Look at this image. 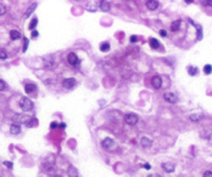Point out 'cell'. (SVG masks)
<instances>
[{"instance_id": "cell-1", "label": "cell", "mask_w": 212, "mask_h": 177, "mask_svg": "<svg viewBox=\"0 0 212 177\" xmlns=\"http://www.w3.org/2000/svg\"><path fill=\"white\" fill-rule=\"evenodd\" d=\"M11 120H13V122H15V124H19L20 126V124H25V123H26V126H27L28 122L31 120V118H30V116H28V115L16 114L14 117L11 118Z\"/></svg>"}, {"instance_id": "cell-2", "label": "cell", "mask_w": 212, "mask_h": 177, "mask_svg": "<svg viewBox=\"0 0 212 177\" xmlns=\"http://www.w3.org/2000/svg\"><path fill=\"white\" fill-rule=\"evenodd\" d=\"M20 107H21V109H22L23 111L28 112V111H30V110H32L33 103L30 101L29 98H21V101H20Z\"/></svg>"}, {"instance_id": "cell-3", "label": "cell", "mask_w": 212, "mask_h": 177, "mask_svg": "<svg viewBox=\"0 0 212 177\" xmlns=\"http://www.w3.org/2000/svg\"><path fill=\"white\" fill-rule=\"evenodd\" d=\"M124 119H125V122L127 123V124H129V126H135V124L138 122L139 118H138V116H137L136 114L129 113V114L125 115Z\"/></svg>"}, {"instance_id": "cell-4", "label": "cell", "mask_w": 212, "mask_h": 177, "mask_svg": "<svg viewBox=\"0 0 212 177\" xmlns=\"http://www.w3.org/2000/svg\"><path fill=\"white\" fill-rule=\"evenodd\" d=\"M163 98H165V101L166 102L171 103V104H175L178 102V96L172 92H166L163 94Z\"/></svg>"}, {"instance_id": "cell-5", "label": "cell", "mask_w": 212, "mask_h": 177, "mask_svg": "<svg viewBox=\"0 0 212 177\" xmlns=\"http://www.w3.org/2000/svg\"><path fill=\"white\" fill-rule=\"evenodd\" d=\"M151 83H152V86L155 89H159L161 87V84H163V80L159 76H153L152 79H151Z\"/></svg>"}, {"instance_id": "cell-6", "label": "cell", "mask_w": 212, "mask_h": 177, "mask_svg": "<svg viewBox=\"0 0 212 177\" xmlns=\"http://www.w3.org/2000/svg\"><path fill=\"white\" fill-rule=\"evenodd\" d=\"M76 85V79L73 78H68V79L63 80V87L66 89H71Z\"/></svg>"}, {"instance_id": "cell-7", "label": "cell", "mask_w": 212, "mask_h": 177, "mask_svg": "<svg viewBox=\"0 0 212 177\" xmlns=\"http://www.w3.org/2000/svg\"><path fill=\"white\" fill-rule=\"evenodd\" d=\"M67 61L71 65H77V63L79 62V58L75 53H69L67 56Z\"/></svg>"}, {"instance_id": "cell-8", "label": "cell", "mask_w": 212, "mask_h": 177, "mask_svg": "<svg viewBox=\"0 0 212 177\" xmlns=\"http://www.w3.org/2000/svg\"><path fill=\"white\" fill-rule=\"evenodd\" d=\"M161 168L165 172L167 173H172L175 170V166L171 163H163L161 164Z\"/></svg>"}, {"instance_id": "cell-9", "label": "cell", "mask_w": 212, "mask_h": 177, "mask_svg": "<svg viewBox=\"0 0 212 177\" xmlns=\"http://www.w3.org/2000/svg\"><path fill=\"white\" fill-rule=\"evenodd\" d=\"M67 175L68 177H79V172L73 166H69L67 169Z\"/></svg>"}, {"instance_id": "cell-10", "label": "cell", "mask_w": 212, "mask_h": 177, "mask_svg": "<svg viewBox=\"0 0 212 177\" xmlns=\"http://www.w3.org/2000/svg\"><path fill=\"white\" fill-rule=\"evenodd\" d=\"M146 5L150 11H154L158 7L159 3H158V1H155V0H149V1H147Z\"/></svg>"}, {"instance_id": "cell-11", "label": "cell", "mask_w": 212, "mask_h": 177, "mask_svg": "<svg viewBox=\"0 0 212 177\" xmlns=\"http://www.w3.org/2000/svg\"><path fill=\"white\" fill-rule=\"evenodd\" d=\"M101 145H103V148L108 149V148H111L114 146V141L112 139H110V138H106V139L101 142Z\"/></svg>"}, {"instance_id": "cell-12", "label": "cell", "mask_w": 212, "mask_h": 177, "mask_svg": "<svg viewBox=\"0 0 212 177\" xmlns=\"http://www.w3.org/2000/svg\"><path fill=\"white\" fill-rule=\"evenodd\" d=\"M9 36H11V39L17 41V39H19L21 37V33L18 30H11V32H9Z\"/></svg>"}, {"instance_id": "cell-13", "label": "cell", "mask_w": 212, "mask_h": 177, "mask_svg": "<svg viewBox=\"0 0 212 177\" xmlns=\"http://www.w3.org/2000/svg\"><path fill=\"white\" fill-rule=\"evenodd\" d=\"M151 144H152L151 140L148 139V138H146V137H144V138H142V139H141V145L143 146V147L148 148V147H150V146H151Z\"/></svg>"}, {"instance_id": "cell-14", "label": "cell", "mask_w": 212, "mask_h": 177, "mask_svg": "<svg viewBox=\"0 0 212 177\" xmlns=\"http://www.w3.org/2000/svg\"><path fill=\"white\" fill-rule=\"evenodd\" d=\"M11 133L13 134V135H18V134L21 133V126H19V124H13V126H11Z\"/></svg>"}, {"instance_id": "cell-15", "label": "cell", "mask_w": 212, "mask_h": 177, "mask_svg": "<svg viewBox=\"0 0 212 177\" xmlns=\"http://www.w3.org/2000/svg\"><path fill=\"white\" fill-rule=\"evenodd\" d=\"M99 8L103 11H110V3L108 1H101L99 3Z\"/></svg>"}, {"instance_id": "cell-16", "label": "cell", "mask_w": 212, "mask_h": 177, "mask_svg": "<svg viewBox=\"0 0 212 177\" xmlns=\"http://www.w3.org/2000/svg\"><path fill=\"white\" fill-rule=\"evenodd\" d=\"M36 5H37L36 3H33L32 5H30V6H29V8H28L27 11H26V13H25V15H24V18H25V19H27L28 17H29L30 15H31V14L33 13V11H34V9L36 8Z\"/></svg>"}, {"instance_id": "cell-17", "label": "cell", "mask_w": 212, "mask_h": 177, "mask_svg": "<svg viewBox=\"0 0 212 177\" xmlns=\"http://www.w3.org/2000/svg\"><path fill=\"white\" fill-rule=\"evenodd\" d=\"M180 25H181V21L180 20H177V21H175V22L172 23L171 25V30L174 32V31H178L180 28Z\"/></svg>"}, {"instance_id": "cell-18", "label": "cell", "mask_w": 212, "mask_h": 177, "mask_svg": "<svg viewBox=\"0 0 212 177\" xmlns=\"http://www.w3.org/2000/svg\"><path fill=\"white\" fill-rule=\"evenodd\" d=\"M36 90V86L34 84H26L25 86V91L27 93H32Z\"/></svg>"}, {"instance_id": "cell-19", "label": "cell", "mask_w": 212, "mask_h": 177, "mask_svg": "<svg viewBox=\"0 0 212 177\" xmlns=\"http://www.w3.org/2000/svg\"><path fill=\"white\" fill-rule=\"evenodd\" d=\"M44 62H45V65H46V66H52L53 64H54V60H53V58L49 56V57L45 58Z\"/></svg>"}, {"instance_id": "cell-20", "label": "cell", "mask_w": 212, "mask_h": 177, "mask_svg": "<svg viewBox=\"0 0 212 177\" xmlns=\"http://www.w3.org/2000/svg\"><path fill=\"white\" fill-rule=\"evenodd\" d=\"M150 46H151V48H153V49H157L158 47H159V43L157 41V39L151 38V39H150Z\"/></svg>"}, {"instance_id": "cell-21", "label": "cell", "mask_w": 212, "mask_h": 177, "mask_svg": "<svg viewBox=\"0 0 212 177\" xmlns=\"http://www.w3.org/2000/svg\"><path fill=\"white\" fill-rule=\"evenodd\" d=\"M198 67H195V66H190V67H188V74L190 75V76H196L197 73H198Z\"/></svg>"}, {"instance_id": "cell-22", "label": "cell", "mask_w": 212, "mask_h": 177, "mask_svg": "<svg viewBox=\"0 0 212 177\" xmlns=\"http://www.w3.org/2000/svg\"><path fill=\"white\" fill-rule=\"evenodd\" d=\"M201 118H202V116H201V115H199V114L190 115V120H193V122H198V121L201 119Z\"/></svg>"}, {"instance_id": "cell-23", "label": "cell", "mask_w": 212, "mask_h": 177, "mask_svg": "<svg viewBox=\"0 0 212 177\" xmlns=\"http://www.w3.org/2000/svg\"><path fill=\"white\" fill-rule=\"evenodd\" d=\"M110 50V45L108 44V43H103V44H101V52H107Z\"/></svg>"}, {"instance_id": "cell-24", "label": "cell", "mask_w": 212, "mask_h": 177, "mask_svg": "<svg viewBox=\"0 0 212 177\" xmlns=\"http://www.w3.org/2000/svg\"><path fill=\"white\" fill-rule=\"evenodd\" d=\"M204 73L206 75H210L212 73V66L210 64H207L204 66Z\"/></svg>"}, {"instance_id": "cell-25", "label": "cell", "mask_w": 212, "mask_h": 177, "mask_svg": "<svg viewBox=\"0 0 212 177\" xmlns=\"http://www.w3.org/2000/svg\"><path fill=\"white\" fill-rule=\"evenodd\" d=\"M36 24H37V19H36V18H34V19H33L32 21H31V23H30V25H29V29L32 30L33 28H34V27L36 26Z\"/></svg>"}, {"instance_id": "cell-26", "label": "cell", "mask_w": 212, "mask_h": 177, "mask_svg": "<svg viewBox=\"0 0 212 177\" xmlns=\"http://www.w3.org/2000/svg\"><path fill=\"white\" fill-rule=\"evenodd\" d=\"M28 44H29V41H28V38L25 37V38H24V46H23V52H26V51H27Z\"/></svg>"}, {"instance_id": "cell-27", "label": "cell", "mask_w": 212, "mask_h": 177, "mask_svg": "<svg viewBox=\"0 0 212 177\" xmlns=\"http://www.w3.org/2000/svg\"><path fill=\"white\" fill-rule=\"evenodd\" d=\"M5 89H6L5 82L3 81V80H0V90H1V91H3V90H5Z\"/></svg>"}, {"instance_id": "cell-28", "label": "cell", "mask_w": 212, "mask_h": 177, "mask_svg": "<svg viewBox=\"0 0 212 177\" xmlns=\"http://www.w3.org/2000/svg\"><path fill=\"white\" fill-rule=\"evenodd\" d=\"M5 14V6L3 5V3H0V15Z\"/></svg>"}, {"instance_id": "cell-29", "label": "cell", "mask_w": 212, "mask_h": 177, "mask_svg": "<svg viewBox=\"0 0 212 177\" xmlns=\"http://www.w3.org/2000/svg\"><path fill=\"white\" fill-rule=\"evenodd\" d=\"M6 57H7V54L5 53V51H3L2 50V51L0 52V58L2 60H4V59H6Z\"/></svg>"}, {"instance_id": "cell-30", "label": "cell", "mask_w": 212, "mask_h": 177, "mask_svg": "<svg viewBox=\"0 0 212 177\" xmlns=\"http://www.w3.org/2000/svg\"><path fill=\"white\" fill-rule=\"evenodd\" d=\"M202 4L206 6H212V1L208 0V1H202Z\"/></svg>"}, {"instance_id": "cell-31", "label": "cell", "mask_w": 212, "mask_h": 177, "mask_svg": "<svg viewBox=\"0 0 212 177\" xmlns=\"http://www.w3.org/2000/svg\"><path fill=\"white\" fill-rule=\"evenodd\" d=\"M203 177H212V172L211 171L204 172V175H203Z\"/></svg>"}, {"instance_id": "cell-32", "label": "cell", "mask_w": 212, "mask_h": 177, "mask_svg": "<svg viewBox=\"0 0 212 177\" xmlns=\"http://www.w3.org/2000/svg\"><path fill=\"white\" fill-rule=\"evenodd\" d=\"M159 34H161V36H163V37H165V36H167V31H166V30L161 29V31H159Z\"/></svg>"}, {"instance_id": "cell-33", "label": "cell", "mask_w": 212, "mask_h": 177, "mask_svg": "<svg viewBox=\"0 0 212 177\" xmlns=\"http://www.w3.org/2000/svg\"><path fill=\"white\" fill-rule=\"evenodd\" d=\"M3 164H4V165H5L6 167H8V168H11V169L13 168V163H11V162H4Z\"/></svg>"}, {"instance_id": "cell-34", "label": "cell", "mask_w": 212, "mask_h": 177, "mask_svg": "<svg viewBox=\"0 0 212 177\" xmlns=\"http://www.w3.org/2000/svg\"><path fill=\"white\" fill-rule=\"evenodd\" d=\"M137 38H138V37H137L136 35H131V43H136V41H137Z\"/></svg>"}, {"instance_id": "cell-35", "label": "cell", "mask_w": 212, "mask_h": 177, "mask_svg": "<svg viewBox=\"0 0 212 177\" xmlns=\"http://www.w3.org/2000/svg\"><path fill=\"white\" fill-rule=\"evenodd\" d=\"M37 35H38V32H37V31H36V30H33V32L31 33V36H32V37H36Z\"/></svg>"}, {"instance_id": "cell-36", "label": "cell", "mask_w": 212, "mask_h": 177, "mask_svg": "<svg viewBox=\"0 0 212 177\" xmlns=\"http://www.w3.org/2000/svg\"><path fill=\"white\" fill-rule=\"evenodd\" d=\"M144 167H145V169H146V170H150V169H151V166H150V165H148V164H145Z\"/></svg>"}, {"instance_id": "cell-37", "label": "cell", "mask_w": 212, "mask_h": 177, "mask_svg": "<svg viewBox=\"0 0 212 177\" xmlns=\"http://www.w3.org/2000/svg\"><path fill=\"white\" fill-rule=\"evenodd\" d=\"M148 177H161V176L159 174H151V175H149Z\"/></svg>"}, {"instance_id": "cell-38", "label": "cell", "mask_w": 212, "mask_h": 177, "mask_svg": "<svg viewBox=\"0 0 212 177\" xmlns=\"http://www.w3.org/2000/svg\"><path fill=\"white\" fill-rule=\"evenodd\" d=\"M55 177H61V176H55Z\"/></svg>"}]
</instances>
